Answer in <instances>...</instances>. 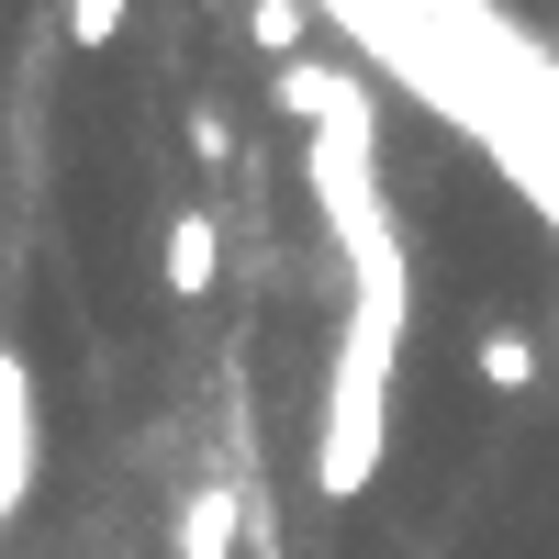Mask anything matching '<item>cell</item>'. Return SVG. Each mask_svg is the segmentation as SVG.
Masks as SVG:
<instances>
[{
    "label": "cell",
    "instance_id": "9",
    "mask_svg": "<svg viewBox=\"0 0 559 559\" xmlns=\"http://www.w3.org/2000/svg\"><path fill=\"white\" fill-rule=\"evenodd\" d=\"M191 146H202V168L236 157V123H224V102H191Z\"/></svg>",
    "mask_w": 559,
    "mask_h": 559
},
{
    "label": "cell",
    "instance_id": "8",
    "mask_svg": "<svg viewBox=\"0 0 559 559\" xmlns=\"http://www.w3.org/2000/svg\"><path fill=\"white\" fill-rule=\"evenodd\" d=\"M123 23H134V0H68V45H79V57H102Z\"/></svg>",
    "mask_w": 559,
    "mask_h": 559
},
{
    "label": "cell",
    "instance_id": "4",
    "mask_svg": "<svg viewBox=\"0 0 559 559\" xmlns=\"http://www.w3.org/2000/svg\"><path fill=\"white\" fill-rule=\"evenodd\" d=\"M236 548H247V503L224 492V481L179 503V559H236Z\"/></svg>",
    "mask_w": 559,
    "mask_h": 559
},
{
    "label": "cell",
    "instance_id": "5",
    "mask_svg": "<svg viewBox=\"0 0 559 559\" xmlns=\"http://www.w3.org/2000/svg\"><path fill=\"white\" fill-rule=\"evenodd\" d=\"M471 369H481L492 392H537V336H526V324H481V336H471Z\"/></svg>",
    "mask_w": 559,
    "mask_h": 559
},
{
    "label": "cell",
    "instance_id": "1",
    "mask_svg": "<svg viewBox=\"0 0 559 559\" xmlns=\"http://www.w3.org/2000/svg\"><path fill=\"white\" fill-rule=\"evenodd\" d=\"M392 347H403V313H392V302H358V313H347L336 369H324V426H313V492H324V503H358L369 481H381Z\"/></svg>",
    "mask_w": 559,
    "mask_h": 559
},
{
    "label": "cell",
    "instance_id": "6",
    "mask_svg": "<svg viewBox=\"0 0 559 559\" xmlns=\"http://www.w3.org/2000/svg\"><path fill=\"white\" fill-rule=\"evenodd\" d=\"M336 68H324V57H280V79H269V102L280 112H292V123H324V112H336Z\"/></svg>",
    "mask_w": 559,
    "mask_h": 559
},
{
    "label": "cell",
    "instance_id": "2",
    "mask_svg": "<svg viewBox=\"0 0 559 559\" xmlns=\"http://www.w3.org/2000/svg\"><path fill=\"white\" fill-rule=\"evenodd\" d=\"M23 492H34V369L0 347V526H12Z\"/></svg>",
    "mask_w": 559,
    "mask_h": 559
},
{
    "label": "cell",
    "instance_id": "3",
    "mask_svg": "<svg viewBox=\"0 0 559 559\" xmlns=\"http://www.w3.org/2000/svg\"><path fill=\"white\" fill-rule=\"evenodd\" d=\"M157 280L179 302H213V280H224V224L213 213H168V236H157Z\"/></svg>",
    "mask_w": 559,
    "mask_h": 559
},
{
    "label": "cell",
    "instance_id": "7",
    "mask_svg": "<svg viewBox=\"0 0 559 559\" xmlns=\"http://www.w3.org/2000/svg\"><path fill=\"white\" fill-rule=\"evenodd\" d=\"M247 34L269 45V57H313V45H302V34H313V23H302V0H258V12H247Z\"/></svg>",
    "mask_w": 559,
    "mask_h": 559
}]
</instances>
